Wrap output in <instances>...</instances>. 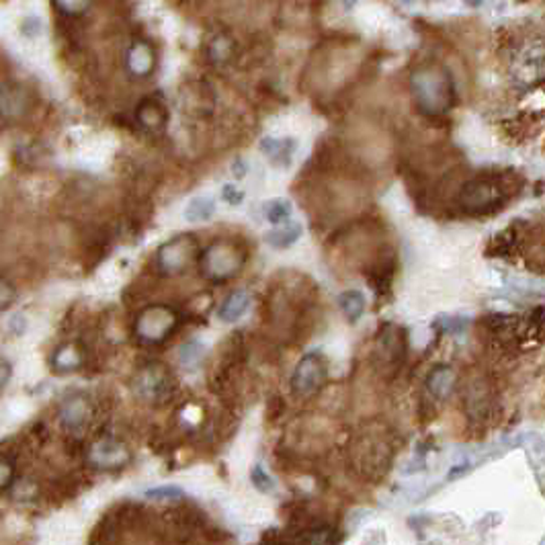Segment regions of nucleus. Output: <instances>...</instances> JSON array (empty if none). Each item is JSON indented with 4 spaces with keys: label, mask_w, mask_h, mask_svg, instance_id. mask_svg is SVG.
Returning a JSON list of instances; mask_svg holds the SVG:
<instances>
[{
    "label": "nucleus",
    "mask_w": 545,
    "mask_h": 545,
    "mask_svg": "<svg viewBox=\"0 0 545 545\" xmlns=\"http://www.w3.org/2000/svg\"><path fill=\"white\" fill-rule=\"evenodd\" d=\"M17 287L13 286L9 279L0 277V312L9 310L14 302H17Z\"/></svg>",
    "instance_id": "b1692460"
},
{
    "label": "nucleus",
    "mask_w": 545,
    "mask_h": 545,
    "mask_svg": "<svg viewBox=\"0 0 545 545\" xmlns=\"http://www.w3.org/2000/svg\"><path fill=\"white\" fill-rule=\"evenodd\" d=\"M338 306L343 310L348 322H357V320L365 314V295L357 289H348L338 295Z\"/></svg>",
    "instance_id": "6ab92c4d"
},
{
    "label": "nucleus",
    "mask_w": 545,
    "mask_h": 545,
    "mask_svg": "<svg viewBox=\"0 0 545 545\" xmlns=\"http://www.w3.org/2000/svg\"><path fill=\"white\" fill-rule=\"evenodd\" d=\"M326 377H329V367L322 355L308 353L294 369L292 390L297 396H312L324 386Z\"/></svg>",
    "instance_id": "423d86ee"
},
{
    "label": "nucleus",
    "mask_w": 545,
    "mask_h": 545,
    "mask_svg": "<svg viewBox=\"0 0 545 545\" xmlns=\"http://www.w3.org/2000/svg\"><path fill=\"white\" fill-rule=\"evenodd\" d=\"M14 484H17V468L9 457L0 455V492L14 488Z\"/></svg>",
    "instance_id": "4be33fe9"
},
{
    "label": "nucleus",
    "mask_w": 545,
    "mask_h": 545,
    "mask_svg": "<svg viewBox=\"0 0 545 545\" xmlns=\"http://www.w3.org/2000/svg\"><path fill=\"white\" fill-rule=\"evenodd\" d=\"M377 355L386 363H398L404 359L406 355V337L404 330L398 329L394 324H386L380 330V338H377Z\"/></svg>",
    "instance_id": "4468645a"
},
{
    "label": "nucleus",
    "mask_w": 545,
    "mask_h": 545,
    "mask_svg": "<svg viewBox=\"0 0 545 545\" xmlns=\"http://www.w3.org/2000/svg\"><path fill=\"white\" fill-rule=\"evenodd\" d=\"M136 121L146 132H160L169 123V111L160 99L146 97L136 107Z\"/></svg>",
    "instance_id": "ddd939ff"
},
{
    "label": "nucleus",
    "mask_w": 545,
    "mask_h": 545,
    "mask_svg": "<svg viewBox=\"0 0 545 545\" xmlns=\"http://www.w3.org/2000/svg\"><path fill=\"white\" fill-rule=\"evenodd\" d=\"M246 263V252L240 244L220 240L206 246L199 254L201 273L212 281H226L242 271Z\"/></svg>",
    "instance_id": "f03ea898"
},
{
    "label": "nucleus",
    "mask_w": 545,
    "mask_h": 545,
    "mask_svg": "<svg viewBox=\"0 0 545 545\" xmlns=\"http://www.w3.org/2000/svg\"><path fill=\"white\" fill-rule=\"evenodd\" d=\"M54 9L64 14V17H80L91 9V3H83V0H62V3H54Z\"/></svg>",
    "instance_id": "5701e85b"
},
{
    "label": "nucleus",
    "mask_w": 545,
    "mask_h": 545,
    "mask_svg": "<svg viewBox=\"0 0 545 545\" xmlns=\"http://www.w3.org/2000/svg\"><path fill=\"white\" fill-rule=\"evenodd\" d=\"M195 254L193 236H177L160 246L156 252V265L164 275H177L185 271Z\"/></svg>",
    "instance_id": "0eeeda50"
},
{
    "label": "nucleus",
    "mask_w": 545,
    "mask_h": 545,
    "mask_svg": "<svg viewBox=\"0 0 545 545\" xmlns=\"http://www.w3.org/2000/svg\"><path fill=\"white\" fill-rule=\"evenodd\" d=\"M169 388L171 374L169 369L160 365V363H152V365L140 369L134 380L136 394L144 400H150V402H156V400L169 394Z\"/></svg>",
    "instance_id": "9d476101"
},
{
    "label": "nucleus",
    "mask_w": 545,
    "mask_h": 545,
    "mask_svg": "<svg viewBox=\"0 0 545 545\" xmlns=\"http://www.w3.org/2000/svg\"><path fill=\"white\" fill-rule=\"evenodd\" d=\"M252 484L257 486L259 490H263V492H268V490H273V479H271V476L267 474V471L260 468V466H257L252 470Z\"/></svg>",
    "instance_id": "bb28decb"
},
{
    "label": "nucleus",
    "mask_w": 545,
    "mask_h": 545,
    "mask_svg": "<svg viewBox=\"0 0 545 545\" xmlns=\"http://www.w3.org/2000/svg\"><path fill=\"white\" fill-rule=\"evenodd\" d=\"M177 329L179 312L164 303H152V306L142 308L134 320V337L142 345H163Z\"/></svg>",
    "instance_id": "7ed1b4c3"
},
{
    "label": "nucleus",
    "mask_w": 545,
    "mask_h": 545,
    "mask_svg": "<svg viewBox=\"0 0 545 545\" xmlns=\"http://www.w3.org/2000/svg\"><path fill=\"white\" fill-rule=\"evenodd\" d=\"M300 236H302L300 224H287V226H279L268 232L267 242L271 244L273 249H289V246L300 240Z\"/></svg>",
    "instance_id": "aec40b11"
},
{
    "label": "nucleus",
    "mask_w": 545,
    "mask_h": 545,
    "mask_svg": "<svg viewBox=\"0 0 545 545\" xmlns=\"http://www.w3.org/2000/svg\"><path fill=\"white\" fill-rule=\"evenodd\" d=\"M13 377V363L9 359L0 357V390L6 388V383L11 382Z\"/></svg>",
    "instance_id": "c756f323"
},
{
    "label": "nucleus",
    "mask_w": 545,
    "mask_h": 545,
    "mask_svg": "<svg viewBox=\"0 0 545 545\" xmlns=\"http://www.w3.org/2000/svg\"><path fill=\"white\" fill-rule=\"evenodd\" d=\"M263 214L267 222L281 224L289 220V215H292V203L287 199H271L263 206Z\"/></svg>",
    "instance_id": "412c9836"
},
{
    "label": "nucleus",
    "mask_w": 545,
    "mask_h": 545,
    "mask_svg": "<svg viewBox=\"0 0 545 545\" xmlns=\"http://www.w3.org/2000/svg\"><path fill=\"white\" fill-rule=\"evenodd\" d=\"M86 363V348L80 340H66L57 345L49 355V369L57 375L75 374Z\"/></svg>",
    "instance_id": "9b49d317"
},
{
    "label": "nucleus",
    "mask_w": 545,
    "mask_h": 545,
    "mask_svg": "<svg viewBox=\"0 0 545 545\" xmlns=\"http://www.w3.org/2000/svg\"><path fill=\"white\" fill-rule=\"evenodd\" d=\"M260 150L273 160L275 164H289L295 152V140L292 137H265L260 142Z\"/></svg>",
    "instance_id": "dca6fc26"
},
{
    "label": "nucleus",
    "mask_w": 545,
    "mask_h": 545,
    "mask_svg": "<svg viewBox=\"0 0 545 545\" xmlns=\"http://www.w3.org/2000/svg\"><path fill=\"white\" fill-rule=\"evenodd\" d=\"M410 92L414 105L425 115H445L455 105L453 76L439 62L423 64L412 72Z\"/></svg>",
    "instance_id": "f257e3e1"
},
{
    "label": "nucleus",
    "mask_w": 545,
    "mask_h": 545,
    "mask_svg": "<svg viewBox=\"0 0 545 545\" xmlns=\"http://www.w3.org/2000/svg\"><path fill=\"white\" fill-rule=\"evenodd\" d=\"M33 94L25 84L9 80L0 86V118L17 121L31 111Z\"/></svg>",
    "instance_id": "1a4fd4ad"
},
{
    "label": "nucleus",
    "mask_w": 545,
    "mask_h": 545,
    "mask_svg": "<svg viewBox=\"0 0 545 545\" xmlns=\"http://www.w3.org/2000/svg\"><path fill=\"white\" fill-rule=\"evenodd\" d=\"M251 306V295L244 292V289H238V292H232L224 303L217 310V318L226 324H234L242 318L246 312H249Z\"/></svg>",
    "instance_id": "2eb2a0df"
},
{
    "label": "nucleus",
    "mask_w": 545,
    "mask_h": 545,
    "mask_svg": "<svg viewBox=\"0 0 545 545\" xmlns=\"http://www.w3.org/2000/svg\"><path fill=\"white\" fill-rule=\"evenodd\" d=\"M92 402L91 398L83 394V391H75V394H68L66 398L60 402V409H57V418H60L62 426L70 433H78L83 428L89 426L91 418H92Z\"/></svg>",
    "instance_id": "6e6552de"
},
{
    "label": "nucleus",
    "mask_w": 545,
    "mask_h": 545,
    "mask_svg": "<svg viewBox=\"0 0 545 545\" xmlns=\"http://www.w3.org/2000/svg\"><path fill=\"white\" fill-rule=\"evenodd\" d=\"M201 357V347L195 343H189L183 348H180V361L185 363V365H193V363H198Z\"/></svg>",
    "instance_id": "cd10ccee"
},
{
    "label": "nucleus",
    "mask_w": 545,
    "mask_h": 545,
    "mask_svg": "<svg viewBox=\"0 0 545 545\" xmlns=\"http://www.w3.org/2000/svg\"><path fill=\"white\" fill-rule=\"evenodd\" d=\"M234 43H232L228 38H217L214 43H212V48H209V54H212V57L215 62H226L228 57L234 54Z\"/></svg>",
    "instance_id": "393cba45"
},
{
    "label": "nucleus",
    "mask_w": 545,
    "mask_h": 545,
    "mask_svg": "<svg viewBox=\"0 0 545 545\" xmlns=\"http://www.w3.org/2000/svg\"><path fill=\"white\" fill-rule=\"evenodd\" d=\"M232 171H234L236 179H242V177H244V172H246V169H244V164H242V163H236V164H234V169H232Z\"/></svg>",
    "instance_id": "7c9ffc66"
},
{
    "label": "nucleus",
    "mask_w": 545,
    "mask_h": 545,
    "mask_svg": "<svg viewBox=\"0 0 545 545\" xmlns=\"http://www.w3.org/2000/svg\"><path fill=\"white\" fill-rule=\"evenodd\" d=\"M126 70L134 78H148L156 70V49L146 40H136L126 52Z\"/></svg>",
    "instance_id": "f8f14e48"
},
{
    "label": "nucleus",
    "mask_w": 545,
    "mask_h": 545,
    "mask_svg": "<svg viewBox=\"0 0 545 545\" xmlns=\"http://www.w3.org/2000/svg\"><path fill=\"white\" fill-rule=\"evenodd\" d=\"M132 461V449L118 437H99L86 449V463L97 471H119Z\"/></svg>",
    "instance_id": "39448f33"
},
{
    "label": "nucleus",
    "mask_w": 545,
    "mask_h": 545,
    "mask_svg": "<svg viewBox=\"0 0 545 545\" xmlns=\"http://www.w3.org/2000/svg\"><path fill=\"white\" fill-rule=\"evenodd\" d=\"M146 497L154 500H179L185 497V492L179 486H158V488L148 490Z\"/></svg>",
    "instance_id": "a878e982"
},
{
    "label": "nucleus",
    "mask_w": 545,
    "mask_h": 545,
    "mask_svg": "<svg viewBox=\"0 0 545 545\" xmlns=\"http://www.w3.org/2000/svg\"><path fill=\"white\" fill-rule=\"evenodd\" d=\"M506 195L497 180L471 179L460 191V206L470 214H486L503 207Z\"/></svg>",
    "instance_id": "20e7f679"
},
{
    "label": "nucleus",
    "mask_w": 545,
    "mask_h": 545,
    "mask_svg": "<svg viewBox=\"0 0 545 545\" xmlns=\"http://www.w3.org/2000/svg\"><path fill=\"white\" fill-rule=\"evenodd\" d=\"M215 214V201L207 195H199L189 201V206L185 207V220L189 224H203L209 222Z\"/></svg>",
    "instance_id": "a211bd4d"
},
{
    "label": "nucleus",
    "mask_w": 545,
    "mask_h": 545,
    "mask_svg": "<svg viewBox=\"0 0 545 545\" xmlns=\"http://www.w3.org/2000/svg\"><path fill=\"white\" fill-rule=\"evenodd\" d=\"M453 383H455V375H453V369L447 367V365H439L435 367L431 375H428L426 380V390L431 391V394L435 398H447L449 394H452L453 390Z\"/></svg>",
    "instance_id": "f3484780"
},
{
    "label": "nucleus",
    "mask_w": 545,
    "mask_h": 545,
    "mask_svg": "<svg viewBox=\"0 0 545 545\" xmlns=\"http://www.w3.org/2000/svg\"><path fill=\"white\" fill-rule=\"evenodd\" d=\"M222 199L226 201L228 206H240V203L244 201V193L236 189V185H224Z\"/></svg>",
    "instance_id": "c85d7f7f"
}]
</instances>
